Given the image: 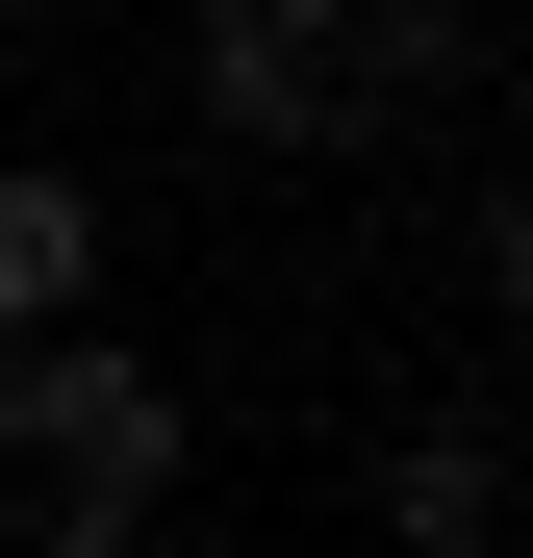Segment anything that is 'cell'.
Segmentation results:
<instances>
[{
  "label": "cell",
  "mask_w": 533,
  "mask_h": 558,
  "mask_svg": "<svg viewBox=\"0 0 533 558\" xmlns=\"http://www.w3.org/2000/svg\"><path fill=\"white\" fill-rule=\"evenodd\" d=\"M0 483H102V508H178L204 483V407L153 381V355L102 305H51V330H0Z\"/></svg>",
  "instance_id": "1"
},
{
  "label": "cell",
  "mask_w": 533,
  "mask_h": 558,
  "mask_svg": "<svg viewBox=\"0 0 533 558\" xmlns=\"http://www.w3.org/2000/svg\"><path fill=\"white\" fill-rule=\"evenodd\" d=\"M178 128H204V153H254V178L381 153V128H355V76H330L305 26H254V0H178Z\"/></svg>",
  "instance_id": "2"
},
{
  "label": "cell",
  "mask_w": 533,
  "mask_h": 558,
  "mask_svg": "<svg viewBox=\"0 0 533 558\" xmlns=\"http://www.w3.org/2000/svg\"><path fill=\"white\" fill-rule=\"evenodd\" d=\"M355 558H508V432L483 407L381 432V457H355Z\"/></svg>",
  "instance_id": "3"
},
{
  "label": "cell",
  "mask_w": 533,
  "mask_h": 558,
  "mask_svg": "<svg viewBox=\"0 0 533 558\" xmlns=\"http://www.w3.org/2000/svg\"><path fill=\"white\" fill-rule=\"evenodd\" d=\"M51 305H102V178L0 153V330H51Z\"/></svg>",
  "instance_id": "4"
},
{
  "label": "cell",
  "mask_w": 533,
  "mask_h": 558,
  "mask_svg": "<svg viewBox=\"0 0 533 558\" xmlns=\"http://www.w3.org/2000/svg\"><path fill=\"white\" fill-rule=\"evenodd\" d=\"M26 558H153V508H102V483H26Z\"/></svg>",
  "instance_id": "5"
},
{
  "label": "cell",
  "mask_w": 533,
  "mask_h": 558,
  "mask_svg": "<svg viewBox=\"0 0 533 558\" xmlns=\"http://www.w3.org/2000/svg\"><path fill=\"white\" fill-rule=\"evenodd\" d=\"M254 26H305V51H355V26H381V0H254Z\"/></svg>",
  "instance_id": "6"
},
{
  "label": "cell",
  "mask_w": 533,
  "mask_h": 558,
  "mask_svg": "<svg viewBox=\"0 0 533 558\" xmlns=\"http://www.w3.org/2000/svg\"><path fill=\"white\" fill-rule=\"evenodd\" d=\"M0 26H76V0H0Z\"/></svg>",
  "instance_id": "7"
}]
</instances>
